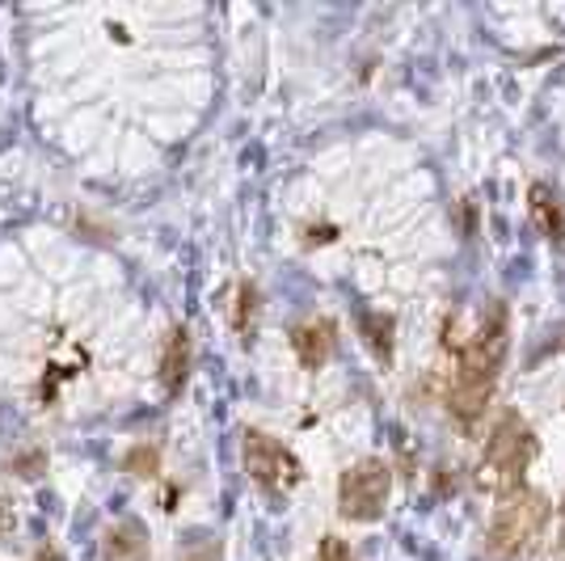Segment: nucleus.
Masks as SVG:
<instances>
[{
	"label": "nucleus",
	"instance_id": "nucleus-14",
	"mask_svg": "<svg viewBox=\"0 0 565 561\" xmlns=\"http://www.w3.org/2000/svg\"><path fill=\"white\" fill-rule=\"evenodd\" d=\"M18 473H22V477H39V468H43V456H39V452H34V456H25V461H18Z\"/></svg>",
	"mask_w": 565,
	"mask_h": 561
},
{
	"label": "nucleus",
	"instance_id": "nucleus-1",
	"mask_svg": "<svg viewBox=\"0 0 565 561\" xmlns=\"http://www.w3.org/2000/svg\"><path fill=\"white\" fill-rule=\"evenodd\" d=\"M507 342H511V321H507V305H498V300L486 308V317L477 321L472 334H465V338L448 334L444 338V347L456 354V372H451L448 384V410L465 426L481 419L490 398H494L498 368L507 359Z\"/></svg>",
	"mask_w": 565,
	"mask_h": 561
},
{
	"label": "nucleus",
	"instance_id": "nucleus-13",
	"mask_svg": "<svg viewBox=\"0 0 565 561\" xmlns=\"http://www.w3.org/2000/svg\"><path fill=\"white\" fill-rule=\"evenodd\" d=\"M224 558V549H220V540H203V544H194V549H186L178 561H220Z\"/></svg>",
	"mask_w": 565,
	"mask_h": 561
},
{
	"label": "nucleus",
	"instance_id": "nucleus-15",
	"mask_svg": "<svg viewBox=\"0 0 565 561\" xmlns=\"http://www.w3.org/2000/svg\"><path fill=\"white\" fill-rule=\"evenodd\" d=\"M13 528V502L0 494V532H9Z\"/></svg>",
	"mask_w": 565,
	"mask_h": 561
},
{
	"label": "nucleus",
	"instance_id": "nucleus-9",
	"mask_svg": "<svg viewBox=\"0 0 565 561\" xmlns=\"http://www.w3.org/2000/svg\"><path fill=\"white\" fill-rule=\"evenodd\" d=\"M190 372V334L186 329H173L166 342V354H161V380H166V393H178L186 384Z\"/></svg>",
	"mask_w": 565,
	"mask_h": 561
},
{
	"label": "nucleus",
	"instance_id": "nucleus-6",
	"mask_svg": "<svg viewBox=\"0 0 565 561\" xmlns=\"http://www.w3.org/2000/svg\"><path fill=\"white\" fill-rule=\"evenodd\" d=\"M333 342H338V326H333L330 317H312V321H305L291 334V347L300 354V363L312 368V372L333 354Z\"/></svg>",
	"mask_w": 565,
	"mask_h": 561
},
{
	"label": "nucleus",
	"instance_id": "nucleus-4",
	"mask_svg": "<svg viewBox=\"0 0 565 561\" xmlns=\"http://www.w3.org/2000/svg\"><path fill=\"white\" fill-rule=\"evenodd\" d=\"M388 486H393V468L376 461V456H367V461H359L354 468L342 473V481H338V511L354 519V523H372V519L384 515Z\"/></svg>",
	"mask_w": 565,
	"mask_h": 561
},
{
	"label": "nucleus",
	"instance_id": "nucleus-5",
	"mask_svg": "<svg viewBox=\"0 0 565 561\" xmlns=\"http://www.w3.org/2000/svg\"><path fill=\"white\" fill-rule=\"evenodd\" d=\"M245 473L258 486H266V490H291L300 481V461L279 440H270L262 431H249L245 435Z\"/></svg>",
	"mask_w": 565,
	"mask_h": 561
},
{
	"label": "nucleus",
	"instance_id": "nucleus-17",
	"mask_svg": "<svg viewBox=\"0 0 565 561\" xmlns=\"http://www.w3.org/2000/svg\"><path fill=\"white\" fill-rule=\"evenodd\" d=\"M562 519H565V498H562Z\"/></svg>",
	"mask_w": 565,
	"mask_h": 561
},
{
	"label": "nucleus",
	"instance_id": "nucleus-7",
	"mask_svg": "<svg viewBox=\"0 0 565 561\" xmlns=\"http://www.w3.org/2000/svg\"><path fill=\"white\" fill-rule=\"evenodd\" d=\"M102 553H106V561H148V532L136 519H118L115 528L106 532Z\"/></svg>",
	"mask_w": 565,
	"mask_h": 561
},
{
	"label": "nucleus",
	"instance_id": "nucleus-16",
	"mask_svg": "<svg viewBox=\"0 0 565 561\" xmlns=\"http://www.w3.org/2000/svg\"><path fill=\"white\" fill-rule=\"evenodd\" d=\"M30 561H68V558H64L60 549H51V544H47V549H39V553H34Z\"/></svg>",
	"mask_w": 565,
	"mask_h": 561
},
{
	"label": "nucleus",
	"instance_id": "nucleus-3",
	"mask_svg": "<svg viewBox=\"0 0 565 561\" xmlns=\"http://www.w3.org/2000/svg\"><path fill=\"white\" fill-rule=\"evenodd\" d=\"M544 523H548V498L536 490H515L507 494L502 507L494 511L486 544H490V553L498 561H515L536 549Z\"/></svg>",
	"mask_w": 565,
	"mask_h": 561
},
{
	"label": "nucleus",
	"instance_id": "nucleus-8",
	"mask_svg": "<svg viewBox=\"0 0 565 561\" xmlns=\"http://www.w3.org/2000/svg\"><path fill=\"white\" fill-rule=\"evenodd\" d=\"M527 208H532V220L541 224L544 236L565 241V208H562V199L544 187V182H536V187L527 190Z\"/></svg>",
	"mask_w": 565,
	"mask_h": 561
},
{
	"label": "nucleus",
	"instance_id": "nucleus-12",
	"mask_svg": "<svg viewBox=\"0 0 565 561\" xmlns=\"http://www.w3.org/2000/svg\"><path fill=\"white\" fill-rule=\"evenodd\" d=\"M317 561H354V553L338 537H326L321 540V549H317Z\"/></svg>",
	"mask_w": 565,
	"mask_h": 561
},
{
	"label": "nucleus",
	"instance_id": "nucleus-10",
	"mask_svg": "<svg viewBox=\"0 0 565 561\" xmlns=\"http://www.w3.org/2000/svg\"><path fill=\"white\" fill-rule=\"evenodd\" d=\"M122 468L131 473V477H157V468H161V452L152 444H136L127 456H122Z\"/></svg>",
	"mask_w": 565,
	"mask_h": 561
},
{
	"label": "nucleus",
	"instance_id": "nucleus-11",
	"mask_svg": "<svg viewBox=\"0 0 565 561\" xmlns=\"http://www.w3.org/2000/svg\"><path fill=\"white\" fill-rule=\"evenodd\" d=\"M363 326H367V342H372V351L380 354V359H388L393 354V321L388 317H380V313H372V317H363Z\"/></svg>",
	"mask_w": 565,
	"mask_h": 561
},
{
	"label": "nucleus",
	"instance_id": "nucleus-2",
	"mask_svg": "<svg viewBox=\"0 0 565 561\" xmlns=\"http://www.w3.org/2000/svg\"><path fill=\"white\" fill-rule=\"evenodd\" d=\"M536 452H541L536 431L527 426V419H523V414L507 410V414L494 422L490 440H486L481 465H477V486H481V490H490V494H498V498L523 490V473L532 468Z\"/></svg>",
	"mask_w": 565,
	"mask_h": 561
}]
</instances>
